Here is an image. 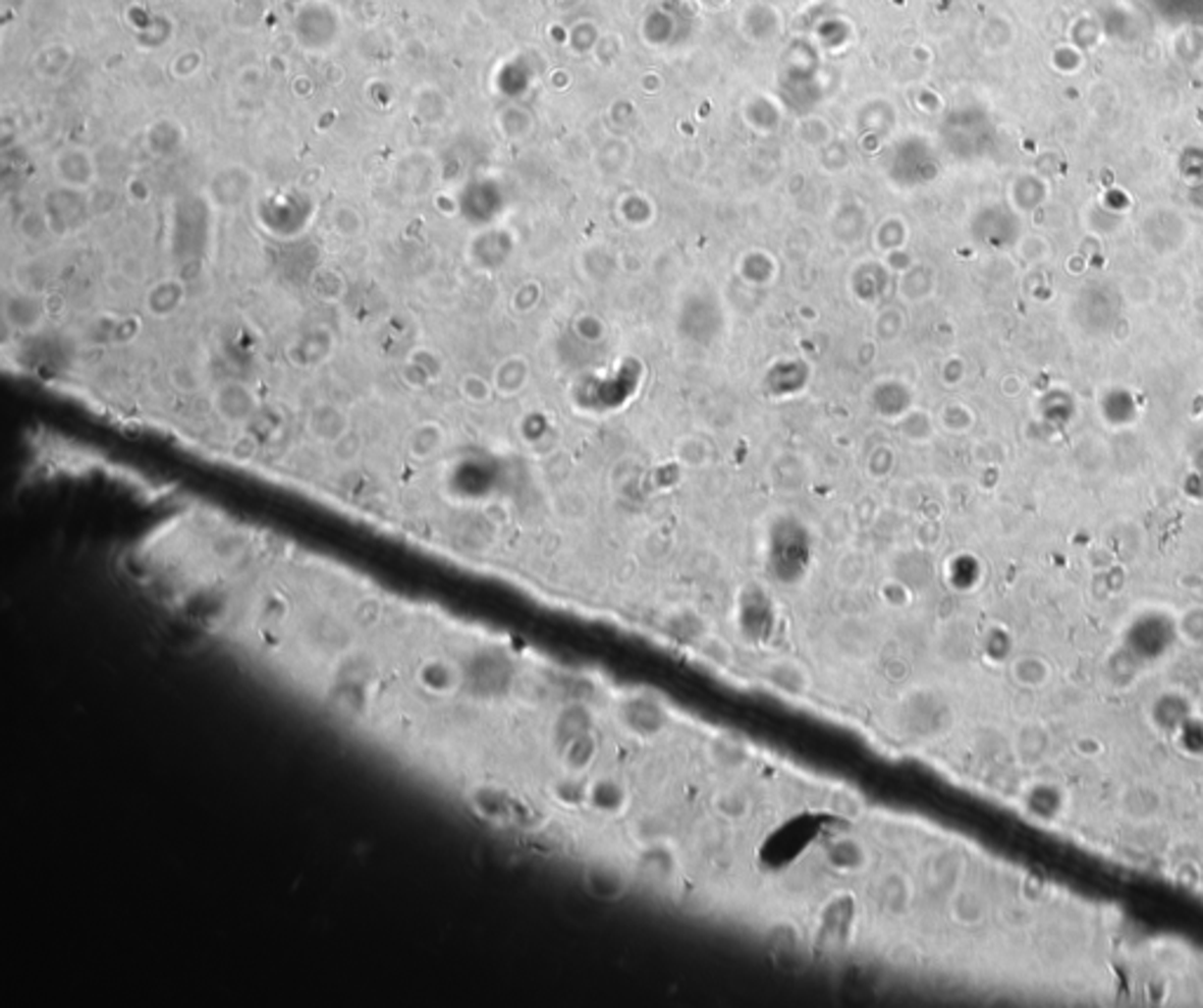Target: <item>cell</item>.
Here are the masks:
<instances>
[{
	"instance_id": "cell-1",
	"label": "cell",
	"mask_w": 1203,
	"mask_h": 1008,
	"mask_svg": "<svg viewBox=\"0 0 1203 1008\" xmlns=\"http://www.w3.org/2000/svg\"><path fill=\"white\" fill-rule=\"evenodd\" d=\"M212 404L214 409H217V414L224 418L226 424L233 426L250 422L259 409L255 391H252L250 386L240 384V381H226V384H221L212 395Z\"/></svg>"
},
{
	"instance_id": "cell-2",
	"label": "cell",
	"mask_w": 1203,
	"mask_h": 1008,
	"mask_svg": "<svg viewBox=\"0 0 1203 1008\" xmlns=\"http://www.w3.org/2000/svg\"><path fill=\"white\" fill-rule=\"evenodd\" d=\"M306 428H309L313 438L332 447L334 442H339L343 435L350 433V418L346 411L336 407V404L323 402L311 409L309 418H306Z\"/></svg>"
},
{
	"instance_id": "cell-3",
	"label": "cell",
	"mask_w": 1203,
	"mask_h": 1008,
	"mask_svg": "<svg viewBox=\"0 0 1203 1008\" xmlns=\"http://www.w3.org/2000/svg\"><path fill=\"white\" fill-rule=\"evenodd\" d=\"M444 440H447V435H444L438 422H424L412 428L407 440H404V449H407V456L414 461L428 463L442 452Z\"/></svg>"
},
{
	"instance_id": "cell-4",
	"label": "cell",
	"mask_w": 1203,
	"mask_h": 1008,
	"mask_svg": "<svg viewBox=\"0 0 1203 1008\" xmlns=\"http://www.w3.org/2000/svg\"><path fill=\"white\" fill-rule=\"evenodd\" d=\"M440 372H442V365L428 348L414 350V353L407 357V365H404V374H414L412 384L421 386V388L438 379Z\"/></svg>"
},
{
	"instance_id": "cell-5",
	"label": "cell",
	"mask_w": 1203,
	"mask_h": 1008,
	"mask_svg": "<svg viewBox=\"0 0 1203 1008\" xmlns=\"http://www.w3.org/2000/svg\"><path fill=\"white\" fill-rule=\"evenodd\" d=\"M482 388H487V384H482L478 377H466L461 381V393L469 397L471 402H482L485 400V395H480Z\"/></svg>"
}]
</instances>
